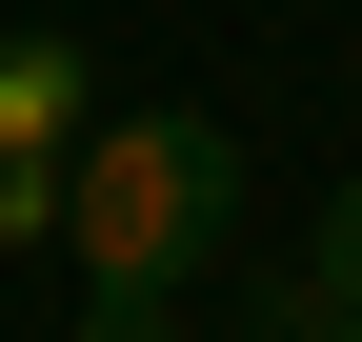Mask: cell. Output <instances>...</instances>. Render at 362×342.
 Instances as JSON below:
<instances>
[{
    "mask_svg": "<svg viewBox=\"0 0 362 342\" xmlns=\"http://www.w3.org/2000/svg\"><path fill=\"white\" fill-rule=\"evenodd\" d=\"M262 342H282V322H262Z\"/></svg>",
    "mask_w": 362,
    "mask_h": 342,
    "instance_id": "6",
    "label": "cell"
},
{
    "mask_svg": "<svg viewBox=\"0 0 362 342\" xmlns=\"http://www.w3.org/2000/svg\"><path fill=\"white\" fill-rule=\"evenodd\" d=\"M342 342H362V322H342Z\"/></svg>",
    "mask_w": 362,
    "mask_h": 342,
    "instance_id": "7",
    "label": "cell"
},
{
    "mask_svg": "<svg viewBox=\"0 0 362 342\" xmlns=\"http://www.w3.org/2000/svg\"><path fill=\"white\" fill-rule=\"evenodd\" d=\"M0 141H40V161H81V141H101V81H81V40H0Z\"/></svg>",
    "mask_w": 362,
    "mask_h": 342,
    "instance_id": "2",
    "label": "cell"
},
{
    "mask_svg": "<svg viewBox=\"0 0 362 342\" xmlns=\"http://www.w3.org/2000/svg\"><path fill=\"white\" fill-rule=\"evenodd\" d=\"M81 342H161V302H81Z\"/></svg>",
    "mask_w": 362,
    "mask_h": 342,
    "instance_id": "5",
    "label": "cell"
},
{
    "mask_svg": "<svg viewBox=\"0 0 362 342\" xmlns=\"http://www.w3.org/2000/svg\"><path fill=\"white\" fill-rule=\"evenodd\" d=\"M221 222H242V141L221 121H181V101H141V121H101L81 141V302H181V282L221 262Z\"/></svg>",
    "mask_w": 362,
    "mask_h": 342,
    "instance_id": "1",
    "label": "cell"
},
{
    "mask_svg": "<svg viewBox=\"0 0 362 342\" xmlns=\"http://www.w3.org/2000/svg\"><path fill=\"white\" fill-rule=\"evenodd\" d=\"M262 322H282V342H342V322H362V182L322 201V242L282 262V302H262Z\"/></svg>",
    "mask_w": 362,
    "mask_h": 342,
    "instance_id": "3",
    "label": "cell"
},
{
    "mask_svg": "<svg viewBox=\"0 0 362 342\" xmlns=\"http://www.w3.org/2000/svg\"><path fill=\"white\" fill-rule=\"evenodd\" d=\"M81 222V161H40V141H0V242H61Z\"/></svg>",
    "mask_w": 362,
    "mask_h": 342,
    "instance_id": "4",
    "label": "cell"
}]
</instances>
